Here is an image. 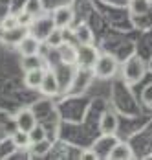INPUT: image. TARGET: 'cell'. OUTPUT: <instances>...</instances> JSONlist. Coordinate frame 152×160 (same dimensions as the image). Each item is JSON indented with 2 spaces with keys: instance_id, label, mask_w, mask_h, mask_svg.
Listing matches in <instances>:
<instances>
[{
  "instance_id": "e0dca14e",
  "label": "cell",
  "mask_w": 152,
  "mask_h": 160,
  "mask_svg": "<svg viewBox=\"0 0 152 160\" xmlns=\"http://www.w3.org/2000/svg\"><path fill=\"white\" fill-rule=\"evenodd\" d=\"M28 134H30V142H31V145L37 144V142H40V140H44V138H46V131H44V127H42V125H39V123H37L35 127L31 129Z\"/></svg>"
},
{
  "instance_id": "30bf717a",
  "label": "cell",
  "mask_w": 152,
  "mask_h": 160,
  "mask_svg": "<svg viewBox=\"0 0 152 160\" xmlns=\"http://www.w3.org/2000/svg\"><path fill=\"white\" fill-rule=\"evenodd\" d=\"M57 52H59V57L64 64H77V46L64 41L57 48Z\"/></svg>"
},
{
  "instance_id": "ffe728a7",
  "label": "cell",
  "mask_w": 152,
  "mask_h": 160,
  "mask_svg": "<svg viewBox=\"0 0 152 160\" xmlns=\"http://www.w3.org/2000/svg\"><path fill=\"white\" fill-rule=\"evenodd\" d=\"M33 18H35V17L31 15L30 11H26V13L18 15V26H30L31 22H33Z\"/></svg>"
},
{
  "instance_id": "277c9868",
  "label": "cell",
  "mask_w": 152,
  "mask_h": 160,
  "mask_svg": "<svg viewBox=\"0 0 152 160\" xmlns=\"http://www.w3.org/2000/svg\"><path fill=\"white\" fill-rule=\"evenodd\" d=\"M51 22L55 28L66 30L72 22H74V11L70 6H59L53 13H51Z\"/></svg>"
},
{
  "instance_id": "4fadbf2b",
  "label": "cell",
  "mask_w": 152,
  "mask_h": 160,
  "mask_svg": "<svg viewBox=\"0 0 152 160\" xmlns=\"http://www.w3.org/2000/svg\"><path fill=\"white\" fill-rule=\"evenodd\" d=\"M64 39H66V33H64V30H61V28H51L50 30V33L46 35V42H48V46H51V48H59L62 42H64Z\"/></svg>"
},
{
  "instance_id": "5b68a950",
  "label": "cell",
  "mask_w": 152,
  "mask_h": 160,
  "mask_svg": "<svg viewBox=\"0 0 152 160\" xmlns=\"http://www.w3.org/2000/svg\"><path fill=\"white\" fill-rule=\"evenodd\" d=\"M39 90L46 94V96H53L59 92V79L57 76L51 72V70H44V76H42V83L39 87Z\"/></svg>"
},
{
  "instance_id": "7a4b0ae2",
  "label": "cell",
  "mask_w": 152,
  "mask_h": 160,
  "mask_svg": "<svg viewBox=\"0 0 152 160\" xmlns=\"http://www.w3.org/2000/svg\"><path fill=\"white\" fill-rule=\"evenodd\" d=\"M119 64L116 61V57L112 55H99L97 61L93 64V74L99 78V79H110L116 76Z\"/></svg>"
},
{
  "instance_id": "603a6c76",
  "label": "cell",
  "mask_w": 152,
  "mask_h": 160,
  "mask_svg": "<svg viewBox=\"0 0 152 160\" xmlns=\"http://www.w3.org/2000/svg\"><path fill=\"white\" fill-rule=\"evenodd\" d=\"M149 158H150V160H152V155H149Z\"/></svg>"
},
{
  "instance_id": "3957f363",
  "label": "cell",
  "mask_w": 152,
  "mask_h": 160,
  "mask_svg": "<svg viewBox=\"0 0 152 160\" xmlns=\"http://www.w3.org/2000/svg\"><path fill=\"white\" fill-rule=\"evenodd\" d=\"M97 57H99V52L93 48L92 44L77 46V64H81L83 68H93Z\"/></svg>"
},
{
  "instance_id": "7c38bea8",
  "label": "cell",
  "mask_w": 152,
  "mask_h": 160,
  "mask_svg": "<svg viewBox=\"0 0 152 160\" xmlns=\"http://www.w3.org/2000/svg\"><path fill=\"white\" fill-rule=\"evenodd\" d=\"M42 76H44V70H42V68L26 70V76H24L26 87H30V88H39L40 83H42Z\"/></svg>"
},
{
  "instance_id": "9a60e30c",
  "label": "cell",
  "mask_w": 152,
  "mask_h": 160,
  "mask_svg": "<svg viewBox=\"0 0 152 160\" xmlns=\"http://www.w3.org/2000/svg\"><path fill=\"white\" fill-rule=\"evenodd\" d=\"M150 8L149 0H130V11L134 15H145Z\"/></svg>"
},
{
  "instance_id": "ba28073f",
  "label": "cell",
  "mask_w": 152,
  "mask_h": 160,
  "mask_svg": "<svg viewBox=\"0 0 152 160\" xmlns=\"http://www.w3.org/2000/svg\"><path fill=\"white\" fill-rule=\"evenodd\" d=\"M17 122V129H20V131H26V132H30L31 129L37 125V120H35V114L30 111V109H22V111H18L15 118Z\"/></svg>"
},
{
  "instance_id": "6da1fadb",
  "label": "cell",
  "mask_w": 152,
  "mask_h": 160,
  "mask_svg": "<svg viewBox=\"0 0 152 160\" xmlns=\"http://www.w3.org/2000/svg\"><path fill=\"white\" fill-rule=\"evenodd\" d=\"M145 76V63L139 55H130L123 64V78L126 83H139Z\"/></svg>"
},
{
  "instance_id": "cb8c5ba5",
  "label": "cell",
  "mask_w": 152,
  "mask_h": 160,
  "mask_svg": "<svg viewBox=\"0 0 152 160\" xmlns=\"http://www.w3.org/2000/svg\"><path fill=\"white\" fill-rule=\"evenodd\" d=\"M149 2H152V0H149Z\"/></svg>"
},
{
  "instance_id": "44dd1931",
  "label": "cell",
  "mask_w": 152,
  "mask_h": 160,
  "mask_svg": "<svg viewBox=\"0 0 152 160\" xmlns=\"http://www.w3.org/2000/svg\"><path fill=\"white\" fill-rule=\"evenodd\" d=\"M141 98H143V101H145L147 105H152V83H150V85H147V87L143 88Z\"/></svg>"
},
{
  "instance_id": "7402d4cb",
  "label": "cell",
  "mask_w": 152,
  "mask_h": 160,
  "mask_svg": "<svg viewBox=\"0 0 152 160\" xmlns=\"http://www.w3.org/2000/svg\"><path fill=\"white\" fill-rule=\"evenodd\" d=\"M97 157H99V155H97V153H95V151H84V153H83V155H81V158L83 160H93V158H97Z\"/></svg>"
},
{
  "instance_id": "d6986e66",
  "label": "cell",
  "mask_w": 152,
  "mask_h": 160,
  "mask_svg": "<svg viewBox=\"0 0 152 160\" xmlns=\"http://www.w3.org/2000/svg\"><path fill=\"white\" fill-rule=\"evenodd\" d=\"M50 142H48V140H40V142H37V144H33V147H35V149H33V151H35V153H37V155H44L46 151H48V149H50Z\"/></svg>"
},
{
  "instance_id": "5bb4252c",
  "label": "cell",
  "mask_w": 152,
  "mask_h": 160,
  "mask_svg": "<svg viewBox=\"0 0 152 160\" xmlns=\"http://www.w3.org/2000/svg\"><path fill=\"white\" fill-rule=\"evenodd\" d=\"M13 144L18 147V149H24V147H28V145H31L30 142V134L26 132V131H20V129H17V132L13 134Z\"/></svg>"
},
{
  "instance_id": "8992f818",
  "label": "cell",
  "mask_w": 152,
  "mask_h": 160,
  "mask_svg": "<svg viewBox=\"0 0 152 160\" xmlns=\"http://www.w3.org/2000/svg\"><path fill=\"white\" fill-rule=\"evenodd\" d=\"M117 127H119V122L116 118L114 112H105L99 120V129L105 136H114L117 132Z\"/></svg>"
},
{
  "instance_id": "52a82bcc",
  "label": "cell",
  "mask_w": 152,
  "mask_h": 160,
  "mask_svg": "<svg viewBox=\"0 0 152 160\" xmlns=\"http://www.w3.org/2000/svg\"><path fill=\"white\" fill-rule=\"evenodd\" d=\"M40 48V42H39V37H33V35H24L20 41H18V52L22 55H37Z\"/></svg>"
},
{
  "instance_id": "ac0fdd59",
  "label": "cell",
  "mask_w": 152,
  "mask_h": 160,
  "mask_svg": "<svg viewBox=\"0 0 152 160\" xmlns=\"http://www.w3.org/2000/svg\"><path fill=\"white\" fill-rule=\"evenodd\" d=\"M2 28H4V32H15L18 28V17H4Z\"/></svg>"
},
{
  "instance_id": "2e32d148",
  "label": "cell",
  "mask_w": 152,
  "mask_h": 160,
  "mask_svg": "<svg viewBox=\"0 0 152 160\" xmlns=\"http://www.w3.org/2000/svg\"><path fill=\"white\" fill-rule=\"evenodd\" d=\"M20 64H22L24 72L26 70H33V68H42V61L39 59V55H24Z\"/></svg>"
},
{
  "instance_id": "9c48e42d",
  "label": "cell",
  "mask_w": 152,
  "mask_h": 160,
  "mask_svg": "<svg viewBox=\"0 0 152 160\" xmlns=\"http://www.w3.org/2000/svg\"><path fill=\"white\" fill-rule=\"evenodd\" d=\"M107 157L108 158H112V160H130V158H134V151L130 149V145L128 144H125V142H117V144L108 151Z\"/></svg>"
},
{
  "instance_id": "8fae6325",
  "label": "cell",
  "mask_w": 152,
  "mask_h": 160,
  "mask_svg": "<svg viewBox=\"0 0 152 160\" xmlns=\"http://www.w3.org/2000/svg\"><path fill=\"white\" fill-rule=\"evenodd\" d=\"M74 39H75L79 44H92V42H93V33H92V30L83 22V24H79L75 28Z\"/></svg>"
}]
</instances>
